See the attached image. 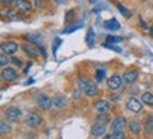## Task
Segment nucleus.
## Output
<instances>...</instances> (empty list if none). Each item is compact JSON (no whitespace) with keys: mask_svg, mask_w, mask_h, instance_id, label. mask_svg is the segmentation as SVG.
I'll use <instances>...</instances> for the list:
<instances>
[{"mask_svg":"<svg viewBox=\"0 0 153 139\" xmlns=\"http://www.w3.org/2000/svg\"><path fill=\"white\" fill-rule=\"evenodd\" d=\"M21 117H23V112H21L19 107L16 106L9 107L4 111V118L7 121H10V122H17V121L21 120Z\"/></svg>","mask_w":153,"mask_h":139,"instance_id":"f257e3e1","label":"nucleus"},{"mask_svg":"<svg viewBox=\"0 0 153 139\" xmlns=\"http://www.w3.org/2000/svg\"><path fill=\"white\" fill-rule=\"evenodd\" d=\"M21 49H23V52L27 56H30V58H37L41 52H39V46H37L35 44H33V42H25V44H23L21 45Z\"/></svg>","mask_w":153,"mask_h":139,"instance_id":"f03ea898","label":"nucleus"},{"mask_svg":"<svg viewBox=\"0 0 153 139\" xmlns=\"http://www.w3.org/2000/svg\"><path fill=\"white\" fill-rule=\"evenodd\" d=\"M35 101H37V104H38V107L39 108H42V110H51L52 108V98L48 96V94H38L37 96V98H35Z\"/></svg>","mask_w":153,"mask_h":139,"instance_id":"7ed1b4c3","label":"nucleus"},{"mask_svg":"<svg viewBox=\"0 0 153 139\" xmlns=\"http://www.w3.org/2000/svg\"><path fill=\"white\" fill-rule=\"evenodd\" d=\"M0 51L7 54V55H14L19 51V44L14 41H6L0 44Z\"/></svg>","mask_w":153,"mask_h":139,"instance_id":"20e7f679","label":"nucleus"},{"mask_svg":"<svg viewBox=\"0 0 153 139\" xmlns=\"http://www.w3.org/2000/svg\"><path fill=\"white\" fill-rule=\"evenodd\" d=\"M125 125H126V120L124 117L118 115L111 121V131L112 132H124Z\"/></svg>","mask_w":153,"mask_h":139,"instance_id":"39448f33","label":"nucleus"},{"mask_svg":"<svg viewBox=\"0 0 153 139\" xmlns=\"http://www.w3.org/2000/svg\"><path fill=\"white\" fill-rule=\"evenodd\" d=\"M122 77L121 76H118V74H112L111 77H108V80H107V86H108V88L110 90H112V91H115V90H120L121 87H122Z\"/></svg>","mask_w":153,"mask_h":139,"instance_id":"423d86ee","label":"nucleus"},{"mask_svg":"<svg viewBox=\"0 0 153 139\" xmlns=\"http://www.w3.org/2000/svg\"><path fill=\"white\" fill-rule=\"evenodd\" d=\"M0 77L6 80V82H14L19 77V73H17V70L14 68H4L1 70V73H0Z\"/></svg>","mask_w":153,"mask_h":139,"instance_id":"0eeeda50","label":"nucleus"},{"mask_svg":"<svg viewBox=\"0 0 153 139\" xmlns=\"http://www.w3.org/2000/svg\"><path fill=\"white\" fill-rule=\"evenodd\" d=\"M107 131V124L105 122H102V121H96L93 125H91V135L93 136H102V135L105 134Z\"/></svg>","mask_w":153,"mask_h":139,"instance_id":"6e6552de","label":"nucleus"},{"mask_svg":"<svg viewBox=\"0 0 153 139\" xmlns=\"http://www.w3.org/2000/svg\"><path fill=\"white\" fill-rule=\"evenodd\" d=\"M41 122H42V118L39 114H37V112H30V114L25 117V124H27L28 126H31V128L38 126Z\"/></svg>","mask_w":153,"mask_h":139,"instance_id":"1a4fd4ad","label":"nucleus"},{"mask_svg":"<svg viewBox=\"0 0 153 139\" xmlns=\"http://www.w3.org/2000/svg\"><path fill=\"white\" fill-rule=\"evenodd\" d=\"M126 108L129 110V111L132 112H140L142 111V103L138 100V98H135V97H131L126 100Z\"/></svg>","mask_w":153,"mask_h":139,"instance_id":"9d476101","label":"nucleus"},{"mask_svg":"<svg viewBox=\"0 0 153 139\" xmlns=\"http://www.w3.org/2000/svg\"><path fill=\"white\" fill-rule=\"evenodd\" d=\"M94 108L98 112H108L110 108H111V104L107 101V100H97V101L94 103Z\"/></svg>","mask_w":153,"mask_h":139,"instance_id":"9b49d317","label":"nucleus"},{"mask_svg":"<svg viewBox=\"0 0 153 139\" xmlns=\"http://www.w3.org/2000/svg\"><path fill=\"white\" fill-rule=\"evenodd\" d=\"M83 91H84V94H86V96H88V97H93V96H96V94L98 93V87H97V84L93 83V82L90 80V82L86 84V87L83 88Z\"/></svg>","mask_w":153,"mask_h":139,"instance_id":"f8f14e48","label":"nucleus"},{"mask_svg":"<svg viewBox=\"0 0 153 139\" xmlns=\"http://www.w3.org/2000/svg\"><path fill=\"white\" fill-rule=\"evenodd\" d=\"M138 70H128V72H125L124 73V76H122V80L125 82V83L131 84L134 83V82H136V79H138Z\"/></svg>","mask_w":153,"mask_h":139,"instance_id":"ddd939ff","label":"nucleus"},{"mask_svg":"<svg viewBox=\"0 0 153 139\" xmlns=\"http://www.w3.org/2000/svg\"><path fill=\"white\" fill-rule=\"evenodd\" d=\"M52 104H53V107H56V108H65L66 104H68V98L65 97V96H55V97L52 98Z\"/></svg>","mask_w":153,"mask_h":139,"instance_id":"4468645a","label":"nucleus"},{"mask_svg":"<svg viewBox=\"0 0 153 139\" xmlns=\"http://www.w3.org/2000/svg\"><path fill=\"white\" fill-rule=\"evenodd\" d=\"M102 25H104V28H105V30H110V31H117V30H120V28H121L120 23H118L115 19L105 20V21L102 23Z\"/></svg>","mask_w":153,"mask_h":139,"instance_id":"2eb2a0df","label":"nucleus"},{"mask_svg":"<svg viewBox=\"0 0 153 139\" xmlns=\"http://www.w3.org/2000/svg\"><path fill=\"white\" fill-rule=\"evenodd\" d=\"M14 4H16V9L21 10V11H30L31 10V3L28 0H16Z\"/></svg>","mask_w":153,"mask_h":139,"instance_id":"dca6fc26","label":"nucleus"},{"mask_svg":"<svg viewBox=\"0 0 153 139\" xmlns=\"http://www.w3.org/2000/svg\"><path fill=\"white\" fill-rule=\"evenodd\" d=\"M128 125H129V129H131V132H132L134 135H139V134H140V131H142V125H140L139 121H136V120H129Z\"/></svg>","mask_w":153,"mask_h":139,"instance_id":"f3484780","label":"nucleus"},{"mask_svg":"<svg viewBox=\"0 0 153 139\" xmlns=\"http://www.w3.org/2000/svg\"><path fill=\"white\" fill-rule=\"evenodd\" d=\"M143 129L146 134H153V115H148L143 121Z\"/></svg>","mask_w":153,"mask_h":139,"instance_id":"a211bd4d","label":"nucleus"},{"mask_svg":"<svg viewBox=\"0 0 153 139\" xmlns=\"http://www.w3.org/2000/svg\"><path fill=\"white\" fill-rule=\"evenodd\" d=\"M94 41H96V34H94V30L93 28H88L87 30V34H86V44L87 46H91L94 45Z\"/></svg>","mask_w":153,"mask_h":139,"instance_id":"6ab92c4d","label":"nucleus"},{"mask_svg":"<svg viewBox=\"0 0 153 139\" xmlns=\"http://www.w3.org/2000/svg\"><path fill=\"white\" fill-rule=\"evenodd\" d=\"M25 39H27L28 42L35 44V45H39L41 41H42V37L39 35V34H27V35H25Z\"/></svg>","mask_w":153,"mask_h":139,"instance_id":"aec40b11","label":"nucleus"},{"mask_svg":"<svg viewBox=\"0 0 153 139\" xmlns=\"http://www.w3.org/2000/svg\"><path fill=\"white\" fill-rule=\"evenodd\" d=\"M82 27H83V21H77V23L72 24V25H68L62 33L63 34H70V33H73V31H76V30H79V28H82Z\"/></svg>","mask_w":153,"mask_h":139,"instance_id":"412c9836","label":"nucleus"},{"mask_svg":"<svg viewBox=\"0 0 153 139\" xmlns=\"http://www.w3.org/2000/svg\"><path fill=\"white\" fill-rule=\"evenodd\" d=\"M10 131H11V125L6 120H0V135L9 134Z\"/></svg>","mask_w":153,"mask_h":139,"instance_id":"4be33fe9","label":"nucleus"},{"mask_svg":"<svg viewBox=\"0 0 153 139\" xmlns=\"http://www.w3.org/2000/svg\"><path fill=\"white\" fill-rule=\"evenodd\" d=\"M142 103L146 104V106L153 107V94L152 93H149V91L143 93V94H142Z\"/></svg>","mask_w":153,"mask_h":139,"instance_id":"5701e85b","label":"nucleus"},{"mask_svg":"<svg viewBox=\"0 0 153 139\" xmlns=\"http://www.w3.org/2000/svg\"><path fill=\"white\" fill-rule=\"evenodd\" d=\"M117 9L120 10V13L122 14V16H124L125 19H131V17H132V13H131L129 10L126 9L124 4H121V3H117Z\"/></svg>","mask_w":153,"mask_h":139,"instance_id":"b1692460","label":"nucleus"},{"mask_svg":"<svg viewBox=\"0 0 153 139\" xmlns=\"http://www.w3.org/2000/svg\"><path fill=\"white\" fill-rule=\"evenodd\" d=\"M14 16H16V11L11 7H3L0 10V17H14Z\"/></svg>","mask_w":153,"mask_h":139,"instance_id":"393cba45","label":"nucleus"},{"mask_svg":"<svg viewBox=\"0 0 153 139\" xmlns=\"http://www.w3.org/2000/svg\"><path fill=\"white\" fill-rule=\"evenodd\" d=\"M104 79H105V70L97 69V72H96V82H97V83H101Z\"/></svg>","mask_w":153,"mask_h":139,"instance_id":"a878e982","label":"nucleus"},{"mask_svg":"<svg viewBox=\"0 0 153 139\" xmlns=\"http://www.w3.org/2000/svg\"><path fill=\"white\" fill-rule=\"evenodd\" d=\"M60 44H62V39L58 37H56L55 39H53V42H52V54H53L55 58H56V51H58V48L60 46Z\"/></svg>","mask_w":153,"mask_h":139,"instance_id":"bb28decb","label":"nucleus"},{"mask_svg":"<svg viewBox=\"0 0 153 139\" xmlns=\"http://www.w3.org/2000/svg\"><path fill=\"white\" fill-rule=\"evenodd\" d=\"M105 41L111 42V44H120V42H122L124 39H122V37H117V35H107Z\"/></svg>","mask_w":153,"mask_h":139,"instance_id":"cd10ccee","label":"nucleus"},{"mask_svg":"<svg viewBox=\"0 0 153 139\" xmlns=\"http://www.w3.org/2000/svg\"><path fill=\"white\" fill-rule=\"evenodd\" d=\"M88 82H90V79H87L86 76H79V77H77V84H79L80 88L86 87V84H87Z\"/></svg>","mask_w":153,"mask_h":139,"instance_id":"c85d7f7f","label":"nucleus"},{"mask_svg":"<svg viewBox=\"0 0 153 139\" xmlns=\"http://www.w3.org/2000/svg\"><path fill=\"white\" fill-rule=\"evenodd\" d=\"M102 46H104V48H108V49H112L114 52H118V54H121V52H122V49H121V48L115 46L114 44H111V42H104V44H102Z\"/></svg>","mask_w":153,"mask_h":139,"instance_id":"c756f323","label":"nucleus"},{"mask_svg":"<svg viewBox=\"0 0 153 139\" xmlns=\"http://www.w3.org/2000/svg\"><path fill=\"white\" fill-rule=\"evenodd\" d=\"M7 63H10V59L7 58V54L0 52V68H1V66H6Z\"/></svg>","mask_w":153,"mask_h":139,"instance_id":"7c9ffc66","label":"nucleus"},{"mask_svg":"<svg viewBox=\"0 0 153 139\" xmlns=\"http://www.w3.org/2000/svg\"><path fill=\"white\" fill-rule=\"evenodd\" d=\"M34 6H35L38 10H42L47 6V0H34Z\"/></svg>","mask_w":153,"mask_h":139,"instance_id":"2f4dec72","label":"nucleus"},{"mask_svg":"<svg viewBox=\"0 0 153 139\" xmlns=\"http://www.w3.org/2000/svg\"><path fill=\"white\" fill-rule=\"evenodd\" d=\"M10 62H11V63H13L14 66H17V68H21V66L24 65L23 60L19 59V58H11V59H10Z\"/></svg>","mask_w":153,"mask_h":139,"instance_id":"473e14b6","label":"nucleus"},{"mask_svg":"<svg viewBox=\"0 0 153 139\" xmlns=\"http://www.w3.org/2000/svg\"><path fill=\"white\" fill-rule=\"evenodd\" d=\"M73 14H74L73 10H69V11H66V21H70V20L73 19Z\"/></svg>","mask_w":153,"mask_h":139,"instance_id":"72a5a7b5","label":"nucleus"},{"mask_svg":"<svg viewBox=\"0 0 153 139\" xmlns=\"http://www.w3.org/2000/svg\"><path fill=\"white\" fill-rule=\"evenodd\" d=\"M82 91H83V88H77V90H74V91H73V97L74 98H79L80 97V94H82Z\"/></svg>","mask_w":153,"mask_h":139,"instance_id":"f704fd0d","label":"nucleus"},{"mask_svg":"<svg viewBox=\"0 0 153 139\" xmlns=\"http://www.w3.org/2000/svg\"><path fill=\"white\" fill-rule=\"evenodd\" d=\"M110 98H111V101H120L121 100V97L118 96V94H111V97Z\"/></svg>","mask_w":153,"mask_h":139,"instance_id":"c9c22d12","label":"nucleus"},{"mask_svg":"<svg viewBox=\"0 0 153 139\" xmlns=\"http://www.w3.org/2000/svg\"><path fill=\"white\" fill-rule=\"evenodd\" d=\"M39 52H41V55L44 56V58H47L48 56V54H47V51H45V48H44V46H39Z\"/></svg>","mask_w":153,"mask_h":139,"instance_id":"e433bc0d","label":"nucleus"},{"mask_svg":"<svg viewBox=\"0 0 153 139\" xmlns=\"http://www.w3.org/2000/svg\"><path fill=\"white\" fill-rule=\"evenodd\" d=\"M3 4H10V3H13V1H16V0H0Z\"/></svg>","mask_w":153,"mask_h":139,"instance_id":"4c0bfd02","label":"nucleus"},{"mask_svg":"<svg viewBox=\"0 0 153 139\" xmlns=\"http://www.w3.org/2000/svg\"><path fill=\"white\" fill-rule=\"evenodd\" d=\"M31 65H33V63H31V62H28L27 68H25V69H24V74H27V73H28V69H30V68H31Z\"/></svg>","mask_w":153,"mask_h":139,"instance_id":"58836bf2","label":"nucleus"},{"mask_svg":"<svg viewBox=\"0 0 153 139\" xmlns=\"http://www.w3.org/2000/svg\"><path fill=\"white\" fill-rule=\"evenodd\" d=\"M140 24H142V27H143V28H146V30H148V25H146V23H145V21H143V20H142V19H140Z\"/></svg>","mask_w":153,"mask_h":139,"instance_id":"ea45409f","label":"nucleus"},{"mask_svg":"<svg viewBox=\"0 0 153 139\" xmlns=\"http://www.w3.org/2000/svg\"><path fill=\"white\" fill-rule=\"evenodd\" d=\"M31 83H34V79H28L27 82H25V86H30Z\"/></svg>","mask_w":153,"mask_h":139,"instance_id":"a19ab883","label":"nucleus"},{"mask_svg":"<svg viewBox=\"0 0 153 139\" xmlns=\"http://www.w3.org/2000/svg\"><path fill=\"white\" fill-rule=\"evenodd\" d=\"M149 31H150V34L153 35V25H152V27H149Z\"/></svg>","mask_w":153,"mask_h":139,"instance_id":"79ce46f5","label":"nucleus"},{"mask_svg":"<svg viewBox=\"0 0 153 139\" xmlns=\"http://www.w3.org/2000/svg\"><path fill=\"white\" fill-rule=\"evenodd\" d=\"M56 3H65V0H55Z\"/></svg>","mask_w":153,"mask_h":139,"instance_id":"37998d69","label":"nucleus"},{"mask_svg":"<svg viewBox=\"0 0 153 139\" xmlns=\"http://www.w3.org/2000/svg\"><path fill=\"white\" fill-rule=\"evenodd\" d=\"M90 1H94V0H90Z\"/></svg>","mask_w":153,"mask_h":139,"instance_id":"c03bdc74","label":"nucleus"}]
</instances>
